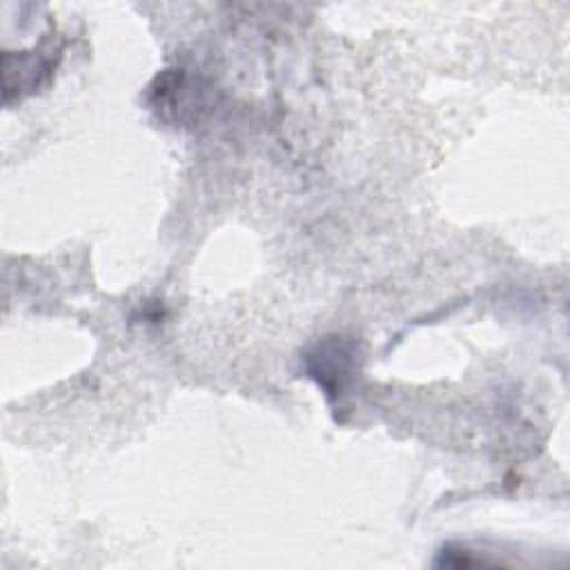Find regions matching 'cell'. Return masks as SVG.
<instances>
[{
	"label": "cell",
	"instance_id": "obj_1",
	"mask_svg": "<svg viewBox=\"0 0 570 570\" xmlns=\"http://www.w3.org/2000/svg\"><path fill=\"white\" fill-rule=\"evenodd\" d=\"M352 363H354V352L343 345L341 341H330L323 347L318 345L316 354H309V374L318 379V383L330 392V394H341L347 379L352 376Z\"/></svg>",
	"mask_w": 570,
	"mask_h": 570
}]
</instances>
